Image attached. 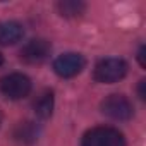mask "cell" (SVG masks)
Instances as JSON below:
<instances>
[{"label": "cell", "instance_id": "cell-1", "mask_svg": "<svg viewBox=\"0 0 146 146\" xmlns=\"http://www.w3.org/2000/svg\"><path fill=\"white\" fill-rule=\"evenodd\" d=\"M127 74V64L122 58H103L95 65L93 70V78L96 83H103V84H112L120 81L124 76Z\"/></svg>", "mask_w": 146, "mask_h": 146}, {"label": "cell", "instance_id": "cell-2", "mask_svg": "<svg viewBox=\"0 0 146 146\" xmlns=\"http://www.w3.org/2000/svg\"><path fill=\"white\" fill-rule=\"evenodd\" d=\"M81 146H125V139L117 129L102 125L90 129L83 136Z\"/></svg>", "mask_w": 146, "mask_h": 146}, {"label": "cell", "instance_id": "cell-3", "mask_svg": "<svg viewBox=\"0 0 146 146\" xmlns=\"http://www.w3.org/2000/svg\"><path fill=\"white\" fill-rule=\"evenodd\" d=\"M0 93L9 100H21L31 93V79L19 72L9 74L0 79Z\"/></svg>", "mask_w": 146, "mask_h": 146}, {"label": "cell", "instance_id": "cell-4", "mask_svg": "<svg viewBox=\"0 0 146 146\" xmlns=\"http://www.w3.org/2000/svg\"><path fill=\"white\" fill-rule=\"evenodd\" d=\"M102 112L113 120H129L134 113V108L127 96L115 93V95H108L102 102Z\"/></svg>", "mask_w": 146, "mask_h": 146}, {"label": "cell", "instance_id": "cell-5", "mask_svg": "<svg viewBox=\"0 0 146 146\" xmlns=\"http://www.w3.org/2000/svg\"><path fill=\"white\" fill-rule=\"evenodd\" d=\"M86 60L81 53H62L53 62V70L60 78H74L84 69Z\"/></svg>", "mask_w": 146, "mask_h": 146}, {"label": "cell", "instance_id": "cell-6", "mask_svg": "<svg viewBox=\"0 0 146 146\" xmlns=\"http://www.w3.org/2000/svg\"><path fill=\"white\" fill-rule=\"evenodd\" d=\"M50 52H52L50 41L43 38H35L29 40L21 48V60H24L26 64H41L50 57Z\"/></svg>", "mask_w": 146, "mask_h": 146}, {"label": "cell", "instance_id": "cell-7", "mask_svg": "<svg viewBox=\"0 0 146 146\" xmlns=\"http://www.w3.org/2000/svg\"><path fill=\"white\" fill-rule=\"evenodd\" d=\"M38 136H40V127H38L36 122H33V120L19 122V124L14 127V132H12L14 141H17L19 144H24V146L36 143Z\"/></svg>", "mask_w": 146, "mask_h": 146}, {"label": "cell", "instance_id": "cell-8", "mask_svg": "<svg viewBox=\"0 0 146 146\" xmlns=\"http://www.w3.org/2000/svg\"><path fill=\"white\" fill-rule=\"evenodd\" d=\"M24 35V29L16 21H4L0 23V45H16Z\"/></svg>", "mask_w": 146, "mask_h": 146}, {"label": "cell", "instance_id": "cell-9", "mask_svg": "<svg viewBox=\"0 0 146 146\" xmlns=\"http://www.w3.org/2000/svg\"><path fill=\"white\" fill-rule=\"evenodd\" d=\"M33 110L40 119H48L53 112V93L50 90L41 91L33 102Z\"/></svg>", "mask_w": 146, "mask_h": 146}, {"label": "cell", "instance_id": "cell-10", "mask_svg": "<svg viewBox=\"0 0 146 146\" xmlns=\"http://www.w3.org/2000/svg\"><path fill=\"white\" fill-rule=\"evenodd\" d=\"M57 9H58L60 16H64V17H78L84 12L86 5L83 2H78V0H64V2L57 4Z\"/></svg>", "mask_w": 146, "mask_h": 146}, {"label": "cell", "instance_id": "cell-11", "mask_svg": "<svg viewBox=\"0 0 146 146\" xmlns=\"http://www.w3.org/2000/svg\"><path fill=\"white\" fill-rule=\"evenodd\" d=\"M144 53H146V46H141V48H139V53H137V58H139V64H141V67H146Z\"/></svg>", "mask_w": 146, "mask_h": 146}, {"label": "cell", "instance_id": "cell-12", "mask_svg": "<svg viewBox=\"0 0 146 146\" xmlns=\"http://www.w3.org/2000/svg\"><path fill=\"white\" fill-rule=\"evenodd\" d=\"M144 86H146V81H144V79H143V81H139V98H141V100H144V98H146Z\"/></svg>", "mask_w": 146, "mask_h": 146}, {"label": "cell", "instance_id": "cell-13", "mask_svg": "<svg viewBox=\"0 0 146 146\" xmlns=\"http://www.w3.org/2000/svg\"><path fill=\"white\" fill-rule=\"evenodd\" d=\"M2 62H4V57H2V53H0V65H2Z\"/></svg>", "mask_w": 146, "mask_h": 146}, {"label": "cell", "instance_id": "cell-14", "mask_svg": "<svg viewBox=\"0 0 146 146\" xmlns=\"http://www.w3.org/2000/svg\"><path fill=\"white\" fill-rule=\"evenodd\" d=\"M0 124H2V113H0Z\"/></svg>", "mask_w": 146, "mask_h": 146}]
</instances>
